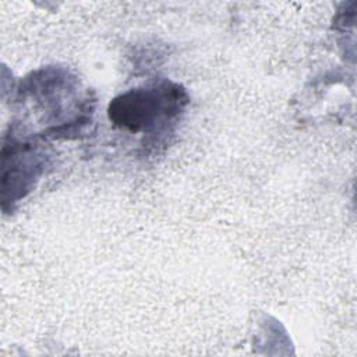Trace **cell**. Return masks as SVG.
Returning a JSON list of instances; mask_svg holds the SVG:
<instances>
[{
	"mask_svg": "<svg viewBox=\"0 0 357 357\" xmlns=\"http://www.w3.org/2000/svg\"><path fill=\"white\" fill-rule=\"evenodd\" d=\"M167 98L166 88H152L146 91H137L126 95L121 100H116L113 109H110V117L123 114L116 121H121L124 126L138 130L151 124L162 113H167L169 106L173 105L177 99Z\"/></svg>",
	"mask_w": 357,
	"mask_h": 357,
	"instance_id": "cell-1",
	"label": "cell"
}]
</instances>
